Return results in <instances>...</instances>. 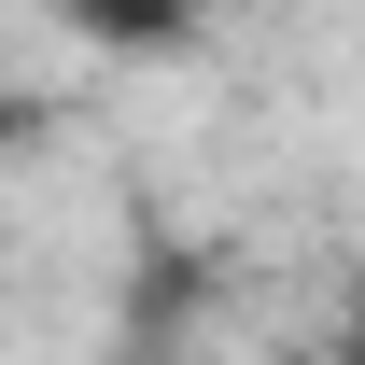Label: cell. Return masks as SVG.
<instances>
[{"label": "cell", "mask_w": 365, "mask_h": 365, "mask_svg": "<svg viewBox=\"0 0 365 365\" xmlns=\"http://www.w3.org/2000/svg\"><path fill=\"white\" fill-rule=\"evenodd\" d=\"M337 365H365V295H351V309H337Z\"/></svg>", "instance_id": "cell-3"}, {"label": "cell", "mask_w": 365, "mask_h": 365, "mask_svg": "<svg viewBox=\"0 0 365 365\" xmlns=\"http://www.w3.org/2000/svg\"><path fill=\"white\" fill-rule=\"evenodd\" d=\"M71 14V43H98V56H169L182 29H197V0H56Z\"/></svg>", "instance_id": "cell-1"}, {"label": "cell", "mask_w": 365, "mask_h": 365, "mask_svg": "<svg viewBox=\"0 0 365 365\" xmlns=\"http://www.w3.org/2000/svg\"><path fill=\"white\" fill-rule=\"evenodd\" d=\"M14 140H29V98H14V85H0V169H14Z\"/></svg>", "instance_id": "cell-2"}]
</instances>
